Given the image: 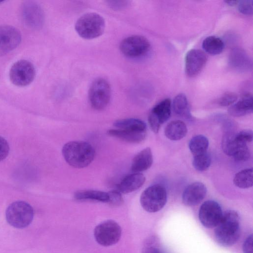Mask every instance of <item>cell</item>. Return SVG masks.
Masks as SVG:
<instances>
[{
    "label": "cell",
    "instance_id": "cell-40",
    "mask_svg": "<svg viewBox=\"0 0 253 253\" xmlns=\"http://www.w3.org/2000/svg\"><path fill=\"white\" fill-rule=\"evenodd\" d=\"M2 2V1H0V3H1V2Z\"/></svg>",
    "mask_w": 253,
    "mask_h": 253
},
{
    "label": "cell",
    "instance_id": "cell-32",
    "mask_svg": "<svg viewBox=\"0 0 253 253\" xmlns=\"http://www.w3.org/2000/svg\"><path fill=\"white\" fill-rule=\"evenodd\" d=\"M253 131L250 129L242 130L235 135L236 140L242 143L247 144L253 140Z\"/></svg>",
    "mask_w": 253,
    "mask_h": 253
},
{
    "label": "cell",
    "instance_id": "cell-19",
    "mask_svg": "<svg viewBox=\"0 0 253 253\" xmlns=\"http://www.w3.org/2000/svg\"><path fill=\"white\" fill-rule=\"evenodd\" d=\"M253 111V96L246 93L237 102L228 109V113L234 117H239L248 115Z\"/></svg>",
    "mask_w": 253,
    "mask_h": 253
},
{
    "label": "cell",
    "instance_id": "cell-28",
    "mask_svg": "<svg viewBox=\"0 0 253 253\" xmlns=\"http://www.w3.org/2000/svg\"><path fill=\"white\" fill-rule=\"evenodd\" d=\"M233 182L240 188L251 187L253 186V169H246L239 171L235 174Z\"/></svg>",
    "mask_w": 253,
    "mask_h": 253
},
{
    "label": "cell",
    "instance_id": "cell-38",
    "mask_svg": "<svg viewBox=\"0 0 253 253\" xmlns=\"http://www.w3.org/2000/svg\"><path fill=\"white\" fill-rule=\"evenodd\" d=\"M142 253H161L156 247L152 246H145L143 249Z\"/></svg>",
    "mask_w": 253,
    "mask_h": 253
},
{
    "label": "cell",
    "instance_id": "cell-39",
    "mask_svg": "<svg viewBox=\"0 0 253 253\" xmlns=\"http://www.w3.org/2000/svg\"><path fill=\"white\" fill-rule=\"evenodd\" d=\"M225 2L228 5L230 6H235L238 4L239 1L238 0H227L225 1Z\"/></svg>",
    "mask_w": 253,
    "mask_h": 253
},
{
    "label": "cell",
    "instance_id": "cell-22",
    "mask_svg": "<svg viewBox=\"0 0 253 253\" xmlns=\"http://www.w3.org/2000/svg\"><path fill=\"white\" fill-rule=\"evenodd\" d=\"M74 197L78 200H93L105 203H108L109 199L108 193L92 190L77 191Z\"/></svg>",
    "mask_w": 253,
    "mask_h": 253
},
{
    "label": "cell",
    "instance_id": "cell-17",
    "mask_svg": "<svg viewBox=\"0 0 253 253\" xmlns=\"http://www.w3.org/2000/svg\"><path fill=\"white\" fill-rule=\"evenodd\" d=\"M145 181L144 175L140 173H133L125 177L117 186V191L127 194L133 192L141 187Z\"/></svg>",
    "mask_w": 253,
    "mask_h": 253
},
{
    "label": "cell",
    "instance_id": "cell-35",
    "mask_svg": "<svg viewBox=\"0 0 253 253\" xmlns=\"http://www.w3.org/2000/svg\"><path fill=\"white\" fill-rule=\"evenodd\" d=\"M9 147L7 141L0 136V161H2L7 156Z\"/></svg>",
    "mask_w": 253,
    "mask_h": 253
},
{
    "label": "cell",
    "instance_id": "cell-9",
    "mask_svg": "<svg viewBox=\"0 0 253 253\" xmlns=\"http://www.w3.org/2000/svg\"><path fill=\"white\" fill-rule=\"evenodd\" d=\"M150 44L144 37L132 35L125 38L120 43V50L125 56L137 58L143 56L149 50Z\"/></svg>",
    "mask_w": 253,
    "mask_h": 253
},
{
    "label": "cell",
    "instance_id": "cell-20",
    "mask_svg": "<svg viewBox=\"0 0 253 253\" xmlns=\"http://www.w3.org/2000/svg\"><path fill=\"white\" fill-rule=\"evenodd\" d=\"M107 133L112 136L120 139L125 141L138 143L143 141L147 134V131H135L122 129H111Z\"/></svg>",
    "mask_w": 253,
    "mask_h": 253
},
{
    "label": "cell",
    "instance_id": "cell-37",
    "mask_svg": "<svg viewBox=\"0 0 253 253\" xmlns=\"http://www.w3.org/2000/svg\"><path fill=\"white\" fill-rule=\"evenodd\" d=\"M243 253H253V235H249L243 245Z\"/></svg>",
    "mask_w": 253,
    "mask_h": 253
},
{
    "label": "cell",
    "instance_id": "cell-4",
    "mask_svg": "<svg viewBox=\"0 0 253 253\" xmlns=\"http://www.w3.org/2000/svg\"><path fill=\"white\" fill-rule=\"evenodd\" d=\"M5 216L10 225L17 228H23L32 222L34 210L32 207L25 201H15L7 207Z\"/></svg>",
    "mask_w": 253,
    "mask_h": 253
},
{
    "label": "cell",
    "instance_id": "cell-13",
    "mask_svg": "<svg viewBox=\"0 0 253 253\" xmlns=\"http://www.w3.org/2000/svg\"><path fill=\"white\" fill-rule=\"evenodd\" d=\"M21 35L15 27L0 26V56L4 55L16 48L20 44Z\"/></svg>",
    "mask_w": 253,
    "mask_h": 253
},
{
    "label": "cell",
    "instance_id": "cell-23",
    "mask_svg": "<svg viewBox=\"0 0 253 253\" xmlns=\"http://www.w3.org/2000/svg\"><path fill=\"white\" fill-rule=\"evenodd\" d=\"M114 126L119 129L147 131L146 124L135 118H127L115 121Z\"/></svg>",
    "mask_w": 253,
    "mask_h": 253
},
{
    "label": "cell",
    "instance_id": "cell-2",
    "mask_svg": "<svg viewBox=\"0 0 253 253\" xmlns=\"http://www.w3.org/2000/svg\"><path fill=\"white\" fill-rule=\"evenodd\" d=\"M66 162L78 169L87 167L93 160L95 150L88 143L83 141H73L66 143L62 150Z\"/></svg>",
    "mask_w": 253,
    "mask_h": 253
},
{
    "label": "cell",
    "instance_id": "cell-34",
    "mask_svg": "<svg viewBox=\"0 0 253 253\" xmlns=\"http://www.w3.org/2000/svg\"><path fill=\"white\" fill-rule=\"evenodd\" d=\"M109 195L108 203L112 206H120L123 203V199L121 193L117 190H113L108 192Z\"/></svg>",
    "mask_w": 253,
    "mask_h": 253
},
{
    "label": "cell",
    "instance_id": "cell-14",
    "mask_svg": "<svg viewBox=\"0 0 253 253\" xmlns=\"http://www.w3.org/2000/svg\"><path fill=\"white\" fill-rule=\"evenodd\" d=\"M208 60L206 53L200 49L189 50L185 57V71L189 77L197 76L205 66Z\"/></svg>",
    "mask_w": 253,
    "mask_h": 253
},
{
    "label": "cell",
    "instance_id": "cell-11",
    "mask_svg": "<svg viewBox=\"0 0 253 253\" xmlns=\"http://www.w3.org/2000/svg\"><path fill=\"white\" fill-rule=\"evenodd\" d=\"M171 100L166 98L156 104L151 111L148 117V123L152 130L158 133L161 125L170 117Z\"/></svg>",
    "mask_w": 253,
    "mask_h": 253
},
{
    "label": "cell",
    "instance_id": "cell-30",
    "mask_svg": "<svg viewBox=\"0 0 253 253\" xmlns=\"http://www.w3.org/2000/svg\"><path fill=\"white\" fill-rule=\"evenodd\" d=\"M232 157L237 161H247L250 157V152L247 145H241Z\"/></svg>",
    "mask_w": 253,
    "mask_h": 253
},
{
    "label": "cell",
    "instance_id": "cell-25",
    "mask_svg": "<svg viewBox=\"0 0 253 253\" xmlns=\"http://www.w3.org/2000/svg\"><path fill=\"white\" fill-rule=\"evenodd\" d=\"M235 135L233 132H227L222 137V148L224 152L228 156H233L239 147L244 144L238 141L235 138Z\"/></svg>",
    "mask_w": 253,
    "mask_h": 253
},
{
    "label": "cell",
    "instance_id": "cell-29",
    "mask_svg": "<svg viewBox=\"0 0 253 253\" xmlns=\"http://www.w3.org/2000/svg\"><path fill=\"white\" fill-rule=\"evenodd\" d=\"M211 157L207 152L194 156L192 164L197 170L204 171L210 167L211 164Z\"/></svg>",
    "mask_w": 253,
    "mask_h": 253
},
{
    "label": "cell",
    "instance_id": "cell-12",
    "mask_svg": "<svg viewBox=\"0 0 253 253\" xmlns=\"http://www.w3.org/2000/svg\"><path fill=\"white\" fill-rule=\"evenodd\" d=\"M21 14L24 23L32 29L41 28L43 23L44 15L42 9L36 2L27 1L23 3Z\"/></svg>",
    "mask_w": 253,
    "mask_h": 253
},
{
    "label": "cell",
    "instance_id": "cell-18",
    "mask_svg": "<svg viewBox=\"0 0 253 253\" xmlns=\"http://www.w3.org/2000/svg\"><path fill=\"white\" fill-rule=\"evenodd\" d=\"M151 149L147 147L138 153L132 159L131 170L133 173H140L149 169L153 163Z\"/></svg>",
    "mask_w": 253,
    "mask_h": 253
},
{
    "label": "cell",
    "instance_id": "cell-5",
    "mask_svg": "<svg viewBox=\"0 0 253 253\" xmlns=\"http://www.w3.org/2000/svg\"><path fill=\"white\" fill-rule=\"evenodd\" d=\"M167 201L165 188L160 184L147 187L142 193L140 202L142 207L149 212H156L162 209Z\"/></svg>",
    "mask_w": 253,
    "mask_h": 253
},
{
    "label": "cell",
    "instance_id": "cell-31",
    "mask_svg": "<svg viewBox=\"0 0 253 253\" xmlns=\"http://www.w3.org/2000/svg\"><path fill=\"white\" fill-rule=\"evenodd\" d=\"M237 99L236 94L232 92H227L219 98L218 103L221 106H228L233 104Z\"/></svg>",
    "mask_w": 253,
    "mask_h": 253
},
{
    "label": "cell",
    "instance_id": "cell-33",
    "mask_svg": "<svg viewBox=\"0 0 253 253\" xmlns=\"http://www.w3.org/2000/svg\"><path fill=\"white\" fill-rule=\"evenodd\" d=\"M237 5L239 11L242 14L247 15L253 14V0L239 1Z\"/></svg>",
    "mask_w": 253,
    "mask_h": 253
},
{
    "label": "cell",
    "instance_id": "cell-36",
    "mask_svg": "<svg viewBox=\"0 0 253 253\" xmlns=\"http://www.w3.org/2000/svg\"><path fill=\"white\" fill-rule=\"evenodd\" d=\"M108 4L109 6L116 10L118 9H121L122 8H124L126 7L127 4H128V1H122V0H119V1H114V0H111V1H107Z\"/></svg>",
    "mask_w": 253,
    "mask_h": 253
},
{
    "label": "cell",
    "instance_id": "cell-15",
    "mask_svg": "<svg viewBox=\"0 0 253 253\" xmlns=\"http://www.w3.org/2000/svg\"><path fill=\"white\" fill-rule=\"evenodd\" d=\"M207 192V188L203 183H192L183 191L182 196V202L187 206H196L205 198Z\"/></svg>",
    "mask_w": 253,
    "mask_h": 253
},
{
    "label": "cell",
    "instance_id": "cell-6",
    "mask_svg": "<svg viewBox=\"0 0 253 253\" xmlns=\"http://www.w3.org/2000/svg\"><path fill=\"white\" fill-rule=\"evenodd\" d=\"M111 94L109 83L103 78L95 79L88 90V98L91 107L97 110L104 109L110 101Z\"/></svg>",
    "mask_w": 253,
    "mask_h": 253
},
{
    "label": "cell",
    "instance_id": "cell-26",
    "mask_svg": "<svg viewBox=\"0 0 253 253\" xmlns=\"http://www.w3.org/2000/svg\"><path fill=\"white\" fill-rule=\"evenodd\" d=\"M209 144L207 137L199 134L193 136L190 140L188 146L191 152L196 156L207 152Z\"/></svg>",
    "mask_w": 253,
    "mask_h": 253
},
{
    "label": "cell",
    "instance_id": "cell-7",
    "mask_svg": "<svg viewBox=\"0 0 253 253\" xmlns=\"http://www.w3.org/2000/svg\"><path fill=\"white\" fill-rule=\"evenodd\" d=\"M122 229L119 224L113 220H107L98 224L94 230L96 241L100 245L110 246L120 239Z\"/></svg>",
    "mask_w": 253,
    "mask_h": 253
},
{
    "label": "cell",
    "instance_id": "cell-24",
    "mask_svg": "<svg viewBox=\"0 0 253 253\" xmlns=\"http://www.w3.org/2000/svg\"><path fill=\"white\" fill-rule=\"evenodd\" d=\"M204 50L211 55L221 53L224 48V43L219 38L215 36H209L205 38L202 43Z\"/></svg>",
    "mask_w": 253,
    "mask_h": 253
},
{
    "label": "cell",
    "instance_id": "cell-27",
    "mask_svg": "<svg viewBox=\"0 0 253 253\" xmlns=\"http://www.w3.org/2000/svg\"><path fill=\"white\" fill-rule=\"evenodd\" d=\"M172 107L174 112L177 115L185 118L190 117L188 99L184 93H179L174 97Z\"/></svg>",
    "mask_w": 253,
    "mask_h": 253
},
{
    "label": "cell",
    "instance_id": "cell-3",
    "mask_svg": "<svg viewBox=\"0 0 253 253\" xmlns=\"http://www.w3.org/2000/svg\"><path fill=\"white\" fill-rule=\"evenodd\" d=\"M105 26L104 19L100 15L90 12L83 15L77 20L75 28L81 37L91 40L102 35Z\"/></svg>",
    "mask_w": 253,
    "mask_h": 253
},
{
    "label": "cell",
    "instance_id": "cell-1",
    "mask_svg": "<svg viewBox=\"0 0 253 253\" xmlns=\"http://www.w3.org/2000/svg\"><path fill=\"white\" fill-rule=\"evenodd\" d=\"M240 221V216L235 211L228 210L223 213L214 230L215 240L219 245L228 247L238 241L241 234Z\"/></svg>",
    "mask_w": 253,
    "mask_h": 253
},
{
    "label": "cell",
    "instance_id": "cell-8",
    "mask_svg": "<svg viewBox=\"0 0 253 253\" xmlns=\"http://www.w3.org/2000/svg\"><path fill=\"white\" fill-rule=\"evenodd\" d=\"M35 74L32 63L26 60H20L11 66L9 75L13 84L18 86H25L33 81Z\"/></svg>",
    "mask_w": 253,
    "mask_h": 253
},
{
    "label": "cell",
    "instance_id": "cell-10",
    "mask_svg": "<svg viewBox=\"0 0 253 253\" xmlns=\"http://www.w3.org/2000/svg\"><path fill=\"white\" fill-rule=\"evenodd\" d=\"M222 214L221 208L217 202L213 200H208L200 207L199 218L204 226L212 228L218 225Z\"/></svg>",
    "mask_w": 253,
    "mask_h": 253
},
{
    "label": "cell",
    "instance_id": "cell-16",
    "mask_svg": "<svg viewBox=\"0 0 253 253\" xmlns=\"http://www.w3.org/2000/svg\"><path fill=\"white\" fill-rule=\"evenodd\" d=\"M229 63L233 69L246 72L252 68V60L247 53L241 48H234L229 56Z\"/></svg>",
    "mask_w": 253,
    "mask_h": 253
},
{
    "label": "cell",
    "instance_id": "cell-21",
    "mask_svg": "<svg viewBox=\"0 0 253 253\" xmlns=\"http://www.w3.org/2000/svg\"><path fill=\"white\" fill-rule=\"evenodd\" d=\"M187 133V126L184 122L180 120H174L169 122L165 129L166 136L171 140L181 139Z\"/></svg>",
    "mask_w": 253,
    "mask_h": 253
}]
</instances>
